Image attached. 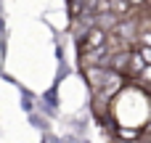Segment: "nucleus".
<instances>
[{
  "mask_svg": "<svg viewBox=\"0 0 151 143\" xmlns=\"http://www.w3.org/2000/svg\"><path fill=\"white\" fill-rule=\"evenodd\" d=\"M104 45H106V32H101L98 27H90V29L85 32V42H82L85 53H93V50H101Z\"/></svg>",
  "mask_w": 151,
  "mask_h": 143,
  "instance_id": "f257e3e1",
  "label": "nucleus"
},
{
  "mask_svg": "<svg viewBox=\"0 0 151 143\" xmlns=\"http://www.w3.org/2000/svg\"><path fill=\"white\" fill-rule=\"evenodd\" d=\"M141 48H151V32H141Z\"/></svg>",
  "mask_w": 151,
  "mask_h": 143,
  "instance_id": "423d86ee",
  "label": "nucleus"
},
{
  "mask_svg": "<svg viewBox=\"0 0 151 143\" xmlns=\"http://www.w3.org/2000/svg\"><path fill=\"white\" fill-rule=\"evenodd\" d=\"M143 69H146V64H143L141 53H138V50H133V53H130V61H127V74H135V77H138Z\"/></svg>",
  "mask_w": 151,
  "mask_h": 143,
  "instance_id": "f03ea898",
  "label": "nucleus"
},
{
  "mask_svg": "<svg viewBox=\"0 0 151 143\" xmlns=\"http://www.w3.org/2000/svg\"><path fill=\"white\" fill-rule=\"evenodd\" d=\"M117 135L122 141H135L138 138V130H130V127H117Z\"/></svg>",
  "mask_w": 151,
  "mask_h": 143,
  "instance_id": "20e7f679",
  "label": "nucleus"
},
{
  "mask_svg": "<svg viewBox=\"0 0 151 143\" xmlns=\"http://www.w3.org/2000/svg\"><path fill=\"white\" fill-rule=\"evenodd\" d=\"M130 8H133V5H130L127 0H109V13H114L117 19H119V16H125Z\"/></svg>",
  "mask_w": 151,
  "mask_h": 143,
  "instance_id": "7ed1b4c3",
  "label": "nucleus"
},
{
  "mask_svg": "<svg viewBox=\"0 0 151 143\" xmlns=\"http://www.w3.org/2000/svg\"><path fill=\"white\" fill-rule=\"evenodd\" d=\"M127 3H130V5H143L146 0H127Z\"/></svg>",
  "mask_w": 151,
  "mask_h": 143,
  "instance_id": "6e6552de",
  "label": "nucleus"
},
{
  "mask_svg": "<svg viewBox=\"0 0 151 143\" xmlns=\"http://www.w3.org/2000/svg\"><path fill=\"white\" fill-rule=\"evenodd\" d=\"M138 77H141L143 82H149V85H151V66H146V69H143V72H141Z\"/></svg>",
  "mask_w": 151,
  "mask_h": 143,
  "instance_id": "0eeeda50",
  "label": "nucleus"
},
{
  "mask_svg": "<svg viewBox=\"0 0 151 143\" xmlns=\"http://www.w3.org/2000/svg\"><path fill=\"white\" fill-rule=\"evenodd\" d=\"M146 3H149V5H151V0H146Z\"/></svg>",
  "mask_w": 151,
  "mask_h": 143,
  "instance_id": "1a4fd4ad",
  "label": "nucleus"
},
{
  "mask_svg": "<svg viewBox=\"0 0 151 143\" xmlns=\"http://www.w3.org/2000/svg\"><path fill=\"white\" fill-rule=\"evenodd\" d=\"M138 53H141V58H143V64H146V66H151V48H141Z\"/></svg>",
  "mask_w": 151,
  "mask_h": 143,
  "instance_id": "39448f33",
  "label": "nucleus"
}]
</instances>
